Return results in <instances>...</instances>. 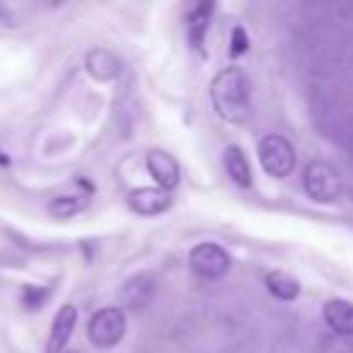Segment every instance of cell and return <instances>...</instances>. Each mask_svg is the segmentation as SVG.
I'll return each mask as SVG.
<instances>
[{"mask_svg": "<svg viewBox=\"0 0 353 353\" xmlns=\"http://www.w3.org/2000/svg\"><path fill=\"white\" fill-rule=\"evenodd\" d=\"M154 290H157V281H154L149 273H138V276H132V279L124 281V287H121V301H124V306H130V309H146L149 301L154 298Z\"/></svg>", "mask_w": 353, "mask_h": 353, "instance_id": "obj_10", "label": "cell"}, {"mask_svg": "<svg viewBox=\"0 0 353 353\" xmlns=\"http://www.w3.org/2000/svg\"><path fill=\"white\" fill-rule=\"evenodd\" d=\"M223 168H226L229 179L234 185H240V188H248L251 185V165H248V160H245V154H243L240 146L229 143L223 149Z\"/></svg>", "mask_w": 353, "mask_h": 353, "instance_id": "obj_13", "label": "cell"}, {"mask_svg": "<svg viewBox=\"0 0 353 353\" xmlns=\"http://www.w3.org/2000/svg\"><path fill=\"white\" fill-rule=\"evenodd\" d=\"M85 204H88L85 196H80V193H63V196H55V199L47 204V210H50V215H55V218H72V215H77L80 210H85Z\"/></svg>", "mask_w": 353, "mask_h": 353, "instance_id": "obj_15", "label": "cell"}, {"mask_svg": "<svg viewBox=\"0 0 353 353\" xmlns=\"http://www.w3.org/2000/svg\"><path fill=\"white\" fill-rule=\"evenodd\" d=\"M256 154H259V165L265 168V174L276 179L290 176L295 168V146L281 135H265L256 146Z\"/></svg>", "mask_w": 353, "mask_h": 353, "instance_id": "obj_3", "label": "cell"}, {"mask_svg": "<svg viewBox=\"0 0 353 353\" xmlns=\"http://www.w3.org/2000/svg\"><path fill=\"white\" fill-rule=\"evenodd\" d=\"M74 325H77V309L72 303H63L58 312H55V320L50 325V336H47V353H63L66 342L72 339L74 334Z\"/></svg>", "mask_w": 353, "mask_h": 353, "instance_id": "obj_7", "label": "cell"}, {"mask_svg": "<svg viewBox=\"0 0 353 353\" xmlns=\"http://www.w3.org/2000/svg\"><path fill=\"white\" fill-rule=\"evenodd\" d=\"M210 102L229 124H243L251 113V83L240 66L221 69L210 83Z\"/></svg>", "mask_w": 353, "mask_h": 353, "instance_id": "obj_1", "label": "cell"}, {"mask_svg": "<svg viewBox=\"0 0 353 353\" xmlns=\"http://www.w3.org/2000/svg\"><path fill=\"white\" fill-rule=\"evenodd\" d=\"M127 331V317L119 306H105L88 320V339L97 347H113Z\"/></svg>", "mask_w": 353, "mask_h": 353, "instance_id": "obj_4", "label": "cell"}, {"mask_svg": "<svg viewBox=\"0 0 353 353\" xmlns=\"http://www.w3.org/2000/svg\"><path fill=\"white\" fill-rule=\"evenodd\" d=\"M323 323L336 336H353V303L345 298H331L323 303Z\"/></svg>", "mask_w": 353, "mask_h": 353, "instance_id": "obj_9", "label": "cell"}, {"mask_svg": "<svg viewBox=\"0 0 353 353\" xmlns=\"http://www.w3.org/2000/svg\"><path fill=\"white\" fill-rule=\"evenodd\" d=\"M212 11H215V6H212V3H199V6H193V8L188 11L185 25H188V41H190V47H193V50H199V47H201Z\"/></svg>", "mask_w": 353, "mask_h": 353, "instance_id": "obj_12", "label": "cell"}, {"mask_svg": "<svg viewBox=\"0 0 353 353\" xmlns=\"http://www.w3.org/2000/svg\"><path fill=\"white\" fill-rule=\"evenodd\" d=\"M8 163V157H3V152H0V165H6Z\"/></svg>", "mask_w": 353, "mask_h": 353, "instance_id": "obj_18", "label": "cell"}, {"mask_svg": "<svg viewBox=\"0 0 353 353\" xmlns=\"http://www.w3.org/2000/svg\"><path fill=\"white\" fill-rule=\"evenodd\" d=\"M44 301H47V290H36V287H28V290H25V295H22V303H25L28 309H39Z\"/></svg>", "mask_w": 353, "mask_h": 353, "instance_id": "obj_17", "label": "cell"}, {"mask_svg": "<svg viewBox=\"0 0 353 353\" xmlns=\"http://www.w3.org/2000/svg\"><path fill=\"white\" fill-rule=\"evenodd\" d=\"M303 188H306L309 199L328 204V201H336L342 196V176L334 165H328L323 160H312L303 168Z\"/></svg>", "mask_w": 353, "mask_h": 353, "instance_id": "obj_2", "label": "cell"}, {"mask_svg": "<svg viewBox=\"0 0 353 353\" xmlns=\"http://www.w3.org/2000/svg\"><path fill=\"white\" fill-rule=\"evenodd\" d=\"M188 262H190V270H193L196 276L207 279V281H215V279L226 276L229 268H232L229 251L221 248L218 243H199L196 248H190Z\"/></svg>", "mask_w": 353, "mask_h": 353, "instance_id": "obj_5", "label": "cell"}, {"mask_svg": "<svg viewBox=\"0 0 353 353\" xmlns=\"http://www.w3.org/2000/svg\"><path fill=\"white\" fill-rule=\"evenodd\" d=\"M248 50V33L243 25L232 28V39H229V58H240Z\"/></svg>", "mask_w": 353, "mask_h": 353, "instance_id": "obj_16", "label": "cell"}, {"mask_svg": "<svg viewBox=\"0 0 353 353\" xmlns=\"http://www.w3.org/2000/svg\"><path fill=\"white\" fill-rule=\"evenodd\" d=\"M265 287L279 301H295L301 295V281L287 270H270L265 276Z\"/></svg>", "mask_w": 353, "mask_h": 353, "instance_id": "obj_14", "label": "cell"}, {"mask_svg": "<svg viewBox=\"0 0 353 353\" xmlns=\"http://www.w3.org/2000/svg\"><path fill=\"white\" fill-rule=\"evenodd\" d=\"M127 204L138 215H160L171 207V193H165L160 188H135V190H130Z\"/></svg>", "mask_w": 353, "mask_h": 353, "instance_id": "obj_8", "label": "cell"}, {"mask_svg": "<svg viewBox=\"0 0 353 353\" xmlns=\"http://www.w3.org/2000/svg\"><path fill=\"white\" fill-rule=\"evenodd\" d=\"M85 72H88L94 80L108 83V80L119 77L121 61H119L116 52H110V50H105V47H97V50H91V52L85 55Z\"/></svg>", "mask_w": 353, "mask_h": 353, "instance_id": "obj_11", "label": "cell"}, {"mask_svg": "<svg viewBox=\"0 0 353 353\" xmlns=\"http://www.w3.org/2000/svg\"><path fill=\"white\" fill-rule=\"evenodd\" d=\"M146 171L152 174L154 185L160 190H165V193H171L179 185V163L165 149H152L146 154Z\"/></svg>", "mask_w": 353, "mask_h": 353, "instance_id": "obj_6", "label": "cell"}]
</instances>
